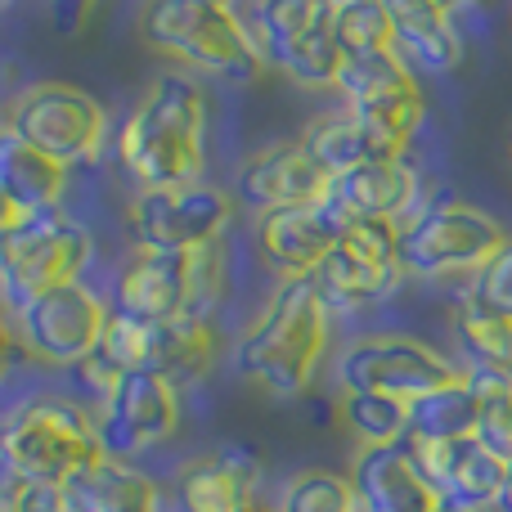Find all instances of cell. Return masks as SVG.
Here are the masks:
<instances>
[{"instance_id": "2", "label": "cell", "mask_w": 512, "mask_h": 512, "mask_svg": "<svg viewBox=\"0 0 512 512\" xmlns=\"http://www.w3.org/2000/svg\"><path fill=\"white\" fill-rule=\"evenodd\" d=\"M328 351V306L315 279L279 283L256 324L239 337V369L270 396H301Z\"/></svg>"}, {"instance_id": "31", "label": "cell", "mask_w": 512, "mask_h": 512, "mask_svg": "<svg viewBox=\"0 0 512 512\" xmlns=\"http://www.w3.org/2000/svg\"><path fill=\"white\" fill-rule=\"evenodd\" d=\"M274 512H360V499H355L351 472L301 468L283 481Z\"/></svg>"}, {"instance_id": "10", "label": "cell", "mask_w": 512, "mask_h": 512, "mask_svg": "<svg viewBox=\"0 0 512 512\" xmlns=\"http://www.w3.org/2000/svg\"><path fill=\"white\" fill-rule=\"evenodd\" d=\"M9 328H14V342L27 360L50 364V369H72L104 342L108 301L86 283H68V288L41 292L23 310H14Z\"/></svg>"}, {"instance_id": "39", "label": "cell", "mask_w": 512, "mask_h": 512, "mask_svg": "<svg viewBox=\"0 0 512 512\" xmlns=\"http://www.w3.org/2000/svg\"><path fill=\"white\" fill-rule=\"evenodd\" d=\"M504 472H508V481H504V499H499V508L512 512V454L504 459Z\"/></svg>"}, {"instance_id": "3", "label": "cell", "mask_w": 512, "mask_h": 512, "mask_svg": "<svg viewBox=\"0 0 512 512\" xmlns=\"http://www.w3.org/2000/svg\"><path fill=\"white\" fill-rule=\"evenodd\" d=\"M99 463L104 445L95 436V418L59 391H36L0 423V468H9L18 481L68 486Z\"/></svg>"}, {"instance_id": "30", "label": "cell", "mask_w": 512, "mask_h": 512, "mask_svg": "<svg viewBox=\"0 0 512 512\" xmlns=\"http://www.w3.org/2000/svg\"><path fill=\"white\" fill-rule=\"evenodd\" d=\"M342 423L360 436V450H391L409 441V405L387 396L342 391Z\"/></svg>"}, {"instance_id": "29", "label": "cell", "mask_w": 512, "mask_h": 512, "mask_svg": "<svg viewBox=\"0 0 512 512\" xmlns=\"http://www.w3.org/2000/svg\"><path fill=\"white\" fill-rule=\"evenodd\" d=\"M477 396V441L490 454H512V373L508 369H468L463 373Z\"/></svg>"}, {"instance_id": "34", "label": "cell", "mask_w": 512, "mask_h": 512, "mask_svg": "<svg viewBox=\"0 0 512 512\" xmlns=\"http://www.w3.org/2000/svg\"><path fill=\"white\" fill-rule=\"evenodd\" d=\"M72 382H77L81 391H86V396H95V400H104L108 391H113V382L122 378V369H117L113 360H108L104 351H95V355H86V360L81 364H72Z\"/></svg>"}, {"instance_id": "36", "label": "cell", "mask_w": 512, "mask_h": 512, "mask_svg": "<svg viewBox=\"0 0 512 512\" xmlns=\"http://www.w3.org/2000/svg\"><path fill=\"white\" fill-rule=\"evenodd\" d=\"M23 486H27V481H18L9 468H0V512H18V508H23Z\"/></svg>"}, {"instance_id": "6", "label": "cell", "mask_w": 512, "mask_h": 512, "mask_svg": "<svg viewBox=\"0 0 512 512\" xmlns=\"http://www.w3.org/2000/svg\"><path fill=\"white\" fill-rule=\"evenodd\" d=\"M95 243L86 225H77L68 212H36L23 216L14 230L0 234V306L5 315L23 310L32 297L54 288L81 283Z\"/></svg>"}, {"instance_id": "12", "label": "cell", "mask_w": 512, "mask_h": 512, "mask_svg": "<svg viewBox=\"0 0 512 512\" xmlns=\"http://www.w3.org/2000/svg\"><path fill=\"white\" fill-rule=\"evenodd\" d=\"M234 221V198L225 189L207 185H176V189H140L131 198V225L135 248L153 252H198L221 243V234Z\"/></svg>"}, {"instance_id": "41", "label": "cell", "mask_w": 512, "mask_h": 512, "mask_svg": "<svg viewBox=\"0 0 512 512\" xmlns=\"http://www.w3.org/2000/svg\"><path fill=\"white\" fill-rule=\"evenodd\" d=\"M162 512H167V508H162Z\"/></svg>"}, {"instance_id": "26", "label": "cell", "mask_w": 512, "mask_h": 512, "mask_svg": "<svg viewBox=\"0 0 512 512\" xmlns=\"http://www.w3.org/2000/svg\"><path fill=\"white\" fill-rule=\"evenodd\" d=\"M261 63L265 68H283L297 86H337V72H342V54H337L328 23L274 36L261 50Z\"/></svg>"}, {"instance_id": "38", "label": "cell", "mask_w": 512, "mask_h": 512, "mask_svg": "<svg viewBox=\"0 0 512 512\" xmlns=\"http://www.w3.org/2000/svg\"><path fill=\"white\" fill-rule=\"evenodd\" d=\"M18 221H23V216H18V212H14V207H9V203H5V198H0V234H5V230H14V225H18Z\"/></svg>"}, {"instance_id": "35", "label": "cell", "mask_w": 512, "mask_h": 512, "mask_svg": "<svg viewBox=\"0 0 512 512\" xmlns=\"http://www.w3.org/2000/svg\"><path fill=\"white\" fill-rule=\"evenodd\" d=\"M18 512H77L72 508L68 486H50V481H27L23 486V508Z\"/></svg>"}, {"instance_id": "21", "label": "cell", "mask_w": 512, "mask_h": 512, "mask_svg": "<svg viewBox=\"0 0 512 512\" xmlns=\"http://www.w3.org/2000/svg\"><path fill=\"white\" fill-rule=\"evenodd\" d=\"M391 23H396V54L405 59L409 72H445L459 68L463 59V32L454 27L450 9L432 5V0H396L391 5Z\"/></svg>"}, {"instance_id": "22", "label": "cell", "mask_w": 512, "mask_h": 512, "mask_svg": "<svg viewBox=\"0 0 512 512\" xmlns=\"http://www.w3.org/2000/svg\"><path fill=\"white\" fill-rule=\"evenodd\" d=\"M63 189H68V167L36 153L32 144H23L14 131L0 126V198L18 216H36L54 212Z\"/></svg>"}, {"instance_id": "19", "label": "cell", "mask_w": 512, "mask_h": 512, "mask_svg": "<svg viewBox=\"0 0 512 512\" xmlns=\"http://www.w3.org/2000/svg\"><path fill=\"white\" fill-rule=\"evenodd\" d=\"M351 486L360 512H445L405 445L360 450L351 463Z\"/></svg>"}, {"instance_id": "24", "label": "cell", "mask_w": 512, "mask_h": 512, "mask_svg": "<svg viewBox=\"0 0 512 512\" xmlns=\"http://www.w3.org/2000/svg\"><path fill=\"white\" fill-rule=\"evenodd\" d=\"M68 495L77 512H162L158 481L117 459H104L86 477L68 481Z\"/></svg>"}, {"instance_id": "16", "label": "cell", "mask_w": 512, "mask_h": 512, "mask_svg": "<svg viewBox=\"0 0 512 512\" xmlns=\"http://www.w3.org/2000/svg\"><path fill=\"white\" fill-rule=\"evenodd\" d=\"M346 225L351 221H342L328 203L283 207V212H270L256 221V252L279 274V283L315 279V270L324 265V256L333 252L337 234H342Z\"/></svg>"}, {"instance_id": "27", "label": "cell", "mask_w": 512, "mask_h": 512, "mask_svg": "<svg viewBox=\"0 0 512 512\" xmlns=\"http://www.w3.org/2000/svg\"><path fill=\"white\" fill-rule=\"evenodd\" d=\"M328 32H333L342 63L396 54V23H391V5H382V0H342V5H333Z\"/></svg>"}, {"instance_id": "4", "label": "cell", "mask_w": 512, "mask_h": 512, "mask_svg": "<svg viewBox=\"0 0 512 512\" xmlns=\"http://www.w3.org/2000/svg\"><path fill=\"white\" fill-rule=\"evenodd\" d=\"M225 292L221 243L198 252H153L135 248L122 261L108 292V310L140 324H171V319H212V306Z\"/></svg>"}, {"instance_id": "20", "label": "cell", "mask_w": 512, "mask_h": 512, "mask_svg": "<svg viewBox=\"0 0 512 512\" xmlns=\"http://www.w3.org/2000/svg\"><path fill=\"white\" fill-rule=\"evenodd\" d=\"M176 504L180 512H270L256 504V468L234 450L185 463L176 477Z\"/></svg>"}, {"instance_id": "15", "label": "cell", "mask_w": 512, "mask_h": 512, "mask_svg": "<svg viewBox=\"0 0 512 512\" xmlns=\"http://www.w3.org/2000/svg\"><path fill=\"white\" fill-rule=\"evenodd\" d=\"M409 459L418 463L423 481L436 490L445 512H495L504 499V459L490 454L477 436L454 445H414L405 441Z\"/></svg>"}, {"instance_id": "28", "label": "cell", "mask_w": 512, "mask_h": 512, "mask_svg": "<svg viewBox=\"0 0 512 512\" xmlns=\"http://www.w3.org/2000/svg\"><path fill=\"white\" fill-rule=\"evenodd\" d=\"M454 328H459V346L472 355V369H508L512 373V319L495 315V310L481 306L468 292V297L459 301Z\"/></svg>"}, {"instance_id": "32", "label": "cell", "mask_w": 512, "mask_h": 512, "mask_svg": "<svg viewBox=\"0 0 512 512\" xmlns=\"http://www.w3.org/2000/svg\"><path fill=\"white\" fill-rule=\"evenodd\" d=\"M414 72L405 68L400 54H378V59H351L342 63L337 72V90H342L346 108H360V104H373V99H387V95H400V90H414Z\"/></svg>"}, {"instance_id": "40", "label": "cell", "mask_w": 512, "mask_h": 512, "mask_svg": "<svg viewBox=\"0 0 512 512\" xmlns=\"http://www.w3.org/2000/svg\"><path fill=\"white\" fill-rule=\"evenodd\" d=\"M0 319H9V315H5V306H0Z\"/></svg>"}, {"instance_id": "25", "label": "cell", "mask_w": 512, "mask_h": 512, "mask_svg": "<svg viewBox=\"0 0 512 512\" xmlns=\"http://www.w3.org/2000/svg\"><path fill=\"white\" fill-rule=\"evenodd\" d=\"M468 436H477V396H472L468 378L409 405V441L414 445H454Z\"/></svg>"}, {"instance_id": "9", "label": "cell", "mask_w": 512, "mask_h": 512, "mask_svg": "<svg viewBox=\"0 0 512 512\" xmlns=\"http://www.w3.org/2000/svg\"><path fill=\"white\" fill-rule=\"evenodd\" d=\"M463 373L454 369V360H445L436 346L418 342V337L400 333H378L360 337L337 355V382L342 391H360V396H387L400 405L432 396V391L459 382Z\"/></svg>"}, {"instance_id": "5", "label": "cell", "mask_w": 512, "mask_h": 512, "mask_svg": "<svg viewBox=\"0 0 512 512\" xmlns=\"http://www.w3.org/2000/svg\"><path fill=\"white\" fill-rule=\"evenodd\" d=\"M140 32L158 54L225 81H256L265 68L239 9L225 0H153L140 14Z\"/></svg>"}, {"instance_id": "17", "label": "cell", "mask_w": 512, "mask_h": 512, "mask_svg": "<svg viewBox=\"0 0 512 512\" xmlns=\"http://www.w3.org/2000/svg\"><path fill=\"white\" fill-rule=\"evenodd\" d=\"M328 185H333V180L319 171V162L310 158L301 140L261 149L239 167V203L261 216L283 212V207L324 203Z\"/></svg>"}, {"instance_id": "18", "label": "cell", "mask_w": 512, "mask_h": 512, "mask_svg": "<svg viewBox=\"0 0 512 512\" xmlns=\"http://www.w3.org/2000/svg\"><path fill=\"white\" fill-rule=\"evenodd\" d=\"M418 194H423V180L409 167L405 158L396 162H373V167L346 171L328 185L324 203L333 207L342 221H387L400 225V216L414 221L418 216Z\"/></svg>"}, {"instance_id": "37", "label": "cell", "mask_w": 512, "mask_h": 512, "mask_svg": "<svg viewBox=\"0 0 512 512\" xmlns=\"http://www.w3.org/2000/svg\"><path fill=\"white\" fill-rule=\"evenodd\" d=\"M14 355H23V351H18V342H14L9 319H0V382H5V373L14 369Z\"/></svg>"}, {"instance_id": "8", "label": "cell", "mask_w": 512, "mask_h": 512, "mask_svg": "<svg viewBox=\"0 0 512 512\" xmlns=\"http://www.w3.org/2000/svg\"><path fill=\"white\" fill-rule=\"evenodd\" d=\"M99 351L122 373H153L171 387H194L216 369L212 319H171V324H140L108 310V333Z\"/></svg>"}, {"instance_id": "13", "label": "cell", "mask_w": 512, "mask_h": 512, "mask_svg": "<svg viewBox=\"0 0 512 512\" xmlns=\"http://www.w3.org/2000/svg\"><path fill=\"white\" fill-rule=\"evenodd\" d=\"M405 279L409 274L400 265V225L387 221H351L315 270L319 297L337 310L387 301Z\"/></svg>"}, {"instance_id": "14", "label": "cell", "mask_w": 512, "mask_h": 512, "mask_svg": "<svg viewBox=\"0 0 512 512\" xmlns=\"http://www.w3.org/2000/svg\"><path fill=\"white\" fill-rule=\"evenodd\" d=\"M180 427V387L153 373H122L95 414V436L104 459L131 463L153 445L171 441Z\"/></svg>"}, {"instance_id": "33", "label": "cell", "mask_w": 512, "mask_h": 512, "mask_svg": "<svg viewBox=\"0 0 512 512\" xmlns=\"http://www.w3.org/2000/svg\"><path fill=\"white\" fill-rule=\"evenodd\" d=\"M468 292L481 301V306L495 310V315L512 319V239L495 256H490L477 274H472V288Z\"/></svg>"}, {"instance_id": "7", "label": "cell", "mask_w": 512, "mask_h": 512, "mask_svg": "<svg viewBox=\"0 0 512 512\" xmlns=\"http://www.w3.org/2000/svg\"><path fill=\"white\" fill-rule=\"evenodd\" d=\"M508 243L504 225L472 203L423 207L414 221L400 225V265L409 279H450V274H477Z\"/></svg>"}, {"instance_id": "23", "label": "cell", "mask_w": 512, "mask_h": 512, "mask_svg": "<svg viewBox=\"0 0 512 512\" xmlns=\"http://www.w3.org/2000/svg\"><path fill=\"white\" fill-rule=\"evenodd\" d=\"M301 144H306V153L319 162V171H324L328 180L346 176V171L373 167V162H396L400 158L396 149H387V144H382L355 113H346V108L342 113L319 117V122L301 135Z\"/></svg>"}, {"instance_id": "11", "label": "cell", "mask_w": 512, "mask_h": 512, "mask_svg": "<svg viewBox=\"0 0 512 512\" xmlns=\"http://www.w3.org/2000/svg\"><path fill=\"white\" fill-rule=\"evenodd\" d=\"M5 131H14L23 144H32L45 158L72 162L99 153L108 131V113L95 95H86L81 86H68V81H36L23 95L9 104V122Z\"/></svg>"}, {"instance_id": "1", "label": "cell", "mask_w": 512, "mask_h": 512, "mask_svg": "<svg viewBox=\"0 0 512 512\" xmlns=\"http://www.w3.org/2000/svg\"><path fill=\"white\" fill-rule=\"evenodd\" d=\"M122 167L140 189L198 185L207 167V95L185 72H162L122 126Z\"/></svg>"}]
</instances>
